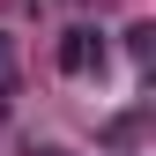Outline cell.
I'll return each mask as SVG.
<instances>
[{"instance_id": "3", "label": "cell", "mask_w": 156, "mask_h": 156, "mask_svg": "<svg viewBox=\"0 0 156 156\" xmlns=\"http://www.w3.org/2000/svg\"><path fill=\"white\" fill-rule=\"evenodd\" d=\"M119 37H126V52H134V60H149V52H156V30H149V23H126Z\"/></svg>"}, {"instance_id": "1", "label": "cell", "mask_w": 156, "mask_h": 156, "mask_svg": "<svg viewBox=\"0 0 156 156\" xmlns=\"http://www.w3.org/2000/svg\"><path fill=\"white\" fill-rule=\"evenodd\" d=\"M52 67H60L67 82H97V74L112 67V37L97 23H67L60 37H52Z\"/></svg>"}, {"instance_id": "5", "label": "cell", "mask_w": 156, "mask_h": 156, "mask_svg": "<svg viewBox=\"0 0 156 156\" xmlns=\"http://www.w3.org/2000/svg\"><path fill=\"white\" fill-rule=\"evenodd\" d=\"M60 8H89V0H60Z\"/></svg>"}, {"instance_id": "2", "label": "cell", "mask_w": 156, "mask_h": 156, "mask_svg": "<svg viewBox=\"0 0 156 156\" xmlns=\"http://www.w3.org/2000/svg\"><path fill=\"white\" fill-rule=\"evenodd\" d=\"M15 89H23V45L0 30V126L15 119Z\"/></svg>"}, {"instance_id": "4", "label": "cell", "mask_w": 156, "mask_h": 156, "mask_svg": "<svg viewBox=\"0 0 156 156\" xmlns=\"http://www.w3.org/2000/svg\"><path fill=\"white\" fill-rule=\"evenodd\" d=\"M37 156H74V149H60V141H45V149H37Z\"/></svg>"}, {"instance_id": "6", "label": "cell", "mask_w": 156, "mask_h": 156, "mask_svg": "<svg viewBox=\"0 0 156 156\" xmlns=\"http://www.w3.org/2000/svg\"><path fill=\"white\" fill-rule=\"evenodd\" d=\"M119 156H134V149H119Z\"/></svg>"}]
</instances>
